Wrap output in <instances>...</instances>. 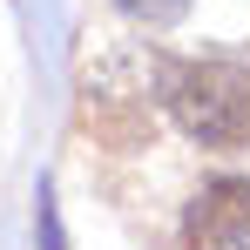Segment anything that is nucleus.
<instances>
[{
    "label": "nucleus",
    "instance_id": "obj_4",
    "mask_svg": "<svg viewBox=\"0 0 250 250\" xmlns=\"http://www.w3.org/2000/svg\"><path fill=\"white\" fill-rule=\"evenodd\" d=\"M115 7H122L128 21H142V27H163V21H176L189 0H115Z\"/></svg>",
    "mask_w": 250,
    "mask_h": 250
},
{
    "label": "nucleus",
    "instance_id": "obj_2",
    "mask_svg": "<svg viewBox=\"0 0 250 250\" xmlns=\"http://www.w3.org/2000/svg\"><path fill=\"white\" fill-rule=\"evenodd\" d=\"M163 68H169V54L149 47V41L108 47V54L82 75L88 128H102V135H115V142H135L142 128L163 115Z\"/></svg>",
    "mask_w": 250,
    "mask_h": 250
},
{
    "label": "nucleus",
    "instance_id": "obj_3",
    "mask_svg": "<svg viewBox=\"0 0 250 250\" xmlns=\"http://www.w3.org/2000/svg\"><path fill=\"white\" fill-rule=\"evenodd\" d=\"M183 250H250V176H216L189 196Z\"/></svg>",
    "mask_w": 250,
    "mask_h": 250
},
{
    "label": "nucleus",
    "instance_id": "obj_5",
    "mask_svg": "<svg viewBox=\"0 0 250 250\" xmlns=\"http://www.w3.org/2000/svg\"><path fill=\"white\" fill-rule=\"evenodd\" d=\"M41 237H47V250H61V223H54V196L41 189Z\"/></svg>",
    "mask_w": 250,
    "mask_h": 250
},
{
    "label": "nucleus",
    "instance_id": "obj_1",
    "mask_svg": "<svg viewBox=\"0 0 250 250\" xmlns=\"http://www.w3.org/2000/svg\"><path fill=\"white\" fill-rule=\"evenodd\" d=\"M163 115L196 149H250V54H169Z\"/></svg>",
    "mask_w": 250,
    "mask_h": 250
}]
</instances>
